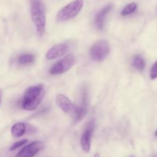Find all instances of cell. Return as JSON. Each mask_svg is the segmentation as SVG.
Listing matches in <instances>:
<instances>
[{"label":"cell","instance_id":"6da1fadb","mask_svg":"<svg viewBox=\"0 0 157 157\" xmlns=\"http://www.w3.org/2000/svg\"><path fill=\"white\" fill-rule=\"evenodd\" d=\"M45 92L42 84H37L29 87L25 92L21 105L24 110L32 111L38 108L42 101Z\"/></svg>","mask_w":157,"mask_h":157},{"label":"cell","instance_id":"7a4b0ae2","mask_svg":"<svg viewBox=\"0 0 157 157\" xmlns=\"http://www.w3.org/2000/svg\"><path fill=\"white\" fill-rule=\"evenodd\" d=\"M31 16L39 35L45 32L46 14L44 4L41 0H31Z\"/></svg>","mask_w":157,"mask_h":157},{"label":"cell","instance_id":"3957f363","mask_svg":"<svg viewBox=\"0 0 157 157\" xmlns=\"http://www.w3.org/2000/svg\"><path fill=\"white\" fill-rule=\"evenodd\" d=\"M84 5V0H75L63 7L57 14L58 21H64L75 18L79 14Z\"/></svg>","mask_w":157,"mask_h":157},{"label":"cell","instance_id":"277c9868","mask_svg":"<svg viewBox=\"0 0 157 157\" xmlns=\"http://www.w3.org/2000/svg\"><path fill=\"white\" fill-rule=\"evenodd\" d=\"M110 46L106 41H98L90 49V55L95 61H101L108 55Z\"/></svg>","mask_w":157,"mask_h":157},{"label":"cell","instance_id":"5b68a950","mask_svg":"<svg viewBox=\"0 0 157 157\" xmlns=\"http://www.w3.org/2000/svg\"><path fill=\"white\" fill-rule=\"evenodd\" d=\"M75 63V57L72 55H68L61 58L52 65L49 70V73L52 75H61L70 70Z\"/></svg>","mask_w":157,"mask_h":157},{"label":"cell","instance_id":"8992f818","mask_svg":"<svg viewBox=\"0 0 157 157\" xmlns=\"http://www.w3.org/2000/svg\"><path fill=\"white\" fill-rule=\"evenodd\" d=\"M43 148H44V144L41 141L32 142L21 149L15 157H34Z\"/></svg>","mask_w":157,"mask_h":157},{"label":"cell","instance_id":"52a82bcc","mask_svg":"<svg viewBox=\"0 0 157 157\" xmlns=\"http://www.w3.org/2000/svg\"><path fill=\"white\" fill-rule=\"evenodd\" d=\"M94 129V123L90 121L86 127L81 137V147L84 153H89L90 150V141H91L92 133Z\"/></svg>","mask_w":157,"mask_h":157},{"label":"cell","instance_id":"ba28073f","mask_svg":"<svg viewBox=\"0 0 157 157\" xmlns=\"http://www.w3.org/2000/svg\"><path fill=\"white\" fill-rule=\"evenodd\" d=\"M68 46L66 44H58L51 48L46 53V58L48 60H53L62 57L67 52Z\"/></svg>","mask_w":157,"mask_h":157},{"label":"cell","instance_id":"9c48e42d","mask_svg":"<svg viewBox=\"0 0 157 157\" xmlns=\"http://www.w3.org/2000/svg\"><path fill=\"white\" fill-rule=\"evenodd\" d=\"M56 104L58 107L64 113H71L75 110V104H72L70 99L64 94H58L56 97Z\"/></svg>","mask_w":157,"mask_h":157},{"label":"cell","instance_id":"30bf717a","mask_svg":"<svg viewBox=\"0 0 157 157\" xmlns=\"http://www.w3.org/2000/svg\"><path fill=\"white\" fill-rule=\"evenodd\" d=\"M87 98L86 92H84L82 98V102L80 106H76L75 107V110H74V115H75V121H81L83 118L85 117V115L87 113Z\"/></svg>","mask_w":157,"mask_h":157},{"label":"cell","instance_id":"8fae6325","mask_svg":"<svg viewBox=\"0 0 157 157\" xmlns=\"http://www.w3.org/2000/svg\"><path fill=\"white\" fill-rule=\"evenodd\" d=\"M113 9V5L109 4L106 6L105 7L103 8L96 15L95 18V24H96L97 28L100 30H103L104 26V22H105V18L107 14L110 12Z\"/></svg>","mask_w":157,"mask_h":157},{"label":"cell","instance_id":"7c38bea8","mask_svg":"<svg viewBox=\"0 0 157 157\" xmlns=\"http://www.w3.org/2000/svg\"><path fill=\"white\" fill-rule=\"evenodd\" d=\"M26 125L23 123H16L11 129V133L15 138H19L26 133Z\"/></svg>","mask_w":157,"mask_h":157},{"label":"cell","instance_id":"4fadbf2b","mask_svg":"<svg viewBox=\"0 0 157 157\" xmlns=\"http://www.w3.org/2000/svg\"><path fill=\"white\" fill-rule=\"evenodd\" d=\"M132 64H133V67L136 69H137L138 71H143L144 70V68H145V61L140 55H136L133 58Z\"/></svg>","mask_w":157,"mask_h":157},{"label":"cell","instance_id":"5bb4252c","mask_svg":"<svg viewBox=\"0 0 157 157\" xmlns=\"http://www.w3.org/2000/svg\"><path fill=\"white\" fill-rule=\"evenodd\" d=\"M35 60V57L34 55H31V54H25V55H21L18 58V63L21 65H27V64L32 63Z\"/></svg>","mask_w":157,"mask_h":157},{"label":"cell","instance_id":"9a60e30c","mask_svg":"<svg viewBox=\"0 0 157 157\" xmlns=\"http://www.w3.org/2000/svg\"><path fill=\"white\" fill-rule=\"evenodd\" d=\"M136 8H137V5L135 2L130 3V4L127 5L124 9L121 11V15L123 16H126V15H128L132 14L133 12H134L136 11Z\"/></svg>","mask_w":157,"mask_h":157},{"label":"cell","instance_id":"2e32d148","mask_svg":"<svg viewBox=\"0 0 157 157\" xmlns=\"http://www.w3.org/2000/svg\"><path fill=\"white\" fill-rule=\"evenodd\" d=\"M28 143V140H20V141H18V142L15 143V144H13V145L10 148V150H17L18 148H19V147H23V146L25 145L26 144Z\"/></svg>","mask_w":157,"mask_h":157},{"label":"cell","instance_id":"e0dca14e","mask_svg":"<svg viewBox=\"0 0 157 157\" xmlns=\"http://www.w3.org/2000/svg\"><path fill=\"white\" fill-rule=\"evenodd\" d=\"M150 78L152 80L156 79L157 78V61L154 63L150 69Z\"/></svg>","mask_w":157,"mask_h":157},{"label":"cell","instance_id":"ac0fdd59","mask_svg":"<svg viewBox=\"0 0 157 157\" xmlns=\"http://www.w3.org/2000/svg\"><path fill=\"white\" fill-rule=\"evenodd\" d=\"M94 157H100V156L98 154H95L94 156Z\"/></svg>","mask_w":157,"mask_h":157},{"label":"cell","instance_id":"d6986e66","mask_svg":"<svg viewBox=\"0 0 157 157\" xmlns=\"http://www.w3.org/2000/svg\"><path fill=\"white\" fill-rule=\"evenodd\" d=\"M0 103H1V90H0Z\"/></svg>","mask_w":157,"mask_h":157},{"label":"cell","instance_id":"ffe728a7","mask_svg":"<svg viewBox=\"0 0 157 157\" xmlns=\"http://www.w3.org/2000/svg\"><path fill=\"white\" fill-rule=\"evenodd\" d=\"M155 134H156V136L157 137V130L156 131V133H155Z\"/></svg>","mask_w":157,"mask_h":157}]
</instances>
